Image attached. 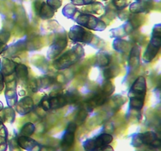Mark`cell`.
I'll return each mask as SVG.
<instances>
[{
    "label": "cell",
    "mask_w": 161,
    "mask_h": 151,
    "mask_svg": "<svg viewBox=\"0 0 161 151\" xmlns=\"http://www.w3.org/2000/svg\"><path fill=\"white\" fill-rule=\"evenodd\" d=\"M84 56V50L80 44L75 45L72 49L66 52L53 62V65L57 69H65L72 66Z\"/></svg>",
    "instance_id": "1"
},
{
    "label": "cell",
    "mask_w": 161,
    "mask_h": 151,
    "mask_svg": "<svg viewBox=\"0 0 161 151\" xmlns=\"http://www.w3.org/2000/svg\"><path fill=\"white\" fill-rule=\"evenodd\" d=\"M75 21L80 26L94 31H103L106 28V24L92 14H83L80 12L75 19Z\"/></svg>",
    "instance_id": "2"
},
{
    "label": "cell",
    "mask_w": 161,
    "mask_h": 151,
    "mask_svg": "<svg viewBox=\"0 0 161 151\" xmlns=\"http://www.w3.org/2000/svg\"><path fill=\"white\" fill-rule=\"evenodd\" d=\"M94 35L80 25H74L70 28L69 38L75 42L91 44L94 40Z\"/></svg>",
    "instance_id": "3"
},
{
    "label": "cell",
    "mask_w": 161,
    "mask_h": 151,
    "mask_svg": "<svg viewBox=\"0 0 161 151\" xmlns=\"http://www.w3.org/2000/svg\"><path fill=\"white\" fill-rule=\"evenodd\" d=\"M67 43L68 41L65 33L64 31L62 32V34L59 33L55 38L54 42L51 44L49 48L48 52H47L48 58L50 59L57 58L61 53V52L65 49V47H67Z\"/></svg>",
    "instance_id": "4"
},
{
    "label": "cell",
    "mask_w": 161,
    "mask_h": 151,
    "mask_svg": "<svg viewBox=\"0 0 161 151\" xmlns=\"http://www.w3.org/2000/svg\"><path fill=\"white\" fill-rule=\"evenodd\" d=\"M146 94V81L143 76H139L133 83L129 91L130 98L143 99L145 100Z\"/></svg>",
    "instance_id": "5"
},
{
    "label": "cell",
    "mask_w": 161,
    "mask_h": 151,
    "mask_svg": "<svg viewBox=\"0 0 161 151\" xmlns=\"http://www.w3.org/2000/svg\"><path fill=\"white\" fill-rule=\"evenodd\" d=\"M113 141V136L109 134L103 133L94 139H89L84 143L86 151H95L101 147L109 144Z\"/></svg>",
    "instance_id": "6"
},
{
    "label": "cell",
    "mask_w": 161,
    "mask_h": 151,
    "mask_svg": "<svg viewBox=\"0 0 161 151\" xmlns=\"http://www.w3.org/2000/svg\"><path fill=\"white\" fill-rule=\"evenodd\" d=\"M161 42L157 39H151L149 46L146 48V52L143 55V61L146 63L150 62L157 56V53L160 50Z\"/></svg>",
    "instance_id": "7"
},
{
    "label": "cell",
    "mask_w": 161,
    "mask_h": 151,
    "mask_svg": "<svg viewBox=\"0 0 161 151\" xmlns=\"http://www.w3.org/2000/svg\"><path fill=\"white\" fill-rule=\"evenodd\" d=\"M153 7L150 0H138L129 5V9L132 14L149 13Z\"/></svg>",
    "instance_id": "8"
},
{
    "label": "cell",
    "mask_w": 161,
    "mask_h": 151,
    "mask_svg": "<svg viewBox=\"0 0 161 151\" xmlns=\"http://www.w3.org/2000/svg\"><path fill=\"white\" fill-rule=\"evenodd\" d=\"M16 109L20 115H25L34 108V101L31 97H25L20 101H17L15 105Z\"/></svg>",
    "instance_id": "9"
},
{
    "label": "cell",
    "mask_w": 161,
    "mask_h": 151,
    "mask_svg": "<svg viewBox=\"0 0 161 151\" xmlns=\"http://www.w3.org/2000/svg\"><path fill=\"white\" fill-rule=\"evenodd\" d=\"M17 143L23 149L30 151H40V146L35 140L28 136H21L17 139Z\"/></svg>",
    "instance_id": "10"
},
{
    "label": "cell",
    "mask_w": 161,
    "mask_h": 151,
    "mask_svg": "<svg viewBox=\"0 0 161 151\" xmlns=\"http://www.w3.org/2000/svg\"><path fill=\"white\" fill-rule=\"evenodd\" d=\"M76 129V124L74 122H71L68 125L66 131L63 136L62 145L66 147H69L72 145L75 138V131Z\"/></svg>",
    "instance_id": "11"
},
{
    "label": "cell",
    "mask_w": 161,
    "mask_h": 151,
    "mask_svg": "<svg viewBox=\"0 0 161 151\" xmlns=\"http://www.w3.org/2000/svg\"><path fill=\"white\" fill-rule=\"evenodd\" d=\"M55 9L50 7L46 2H39V7L37 9V14H39V17L43 20L50 19L53 17L55 14Z\"/></svg>",
    "instance_id": "12"
},
{
    "label": "cell",
    "mask_w": 161,
    "mask_h": 151,
    "mask_svg": "<svg viewBox=\"0 0 161 151\" xmlns=\"http://www.w3.org/2000/svg\"><path fill=\"white\" fill-rule=\"evenodd\" d=\"M140 54H141V47L138 45H135L130 52L129 58V67L133 70L135 69L140 62Z\"/></svg>",
    "instance_id": "13"
},
{
    "label": "cell",
    "mask_w": 161,
    "mask_h": 151,
    "mask_svg": "<svg viewBox=\"0 0 161 151\" xmlns=\"http://www.w3.org/2000/svg\"><path fill=\"white\" fill-rule=\"evenodd\" d=\"M17 63L9 58H3L1 61V72L3 76L12 75L15 71V66Z\"/></svg>",
    "instance_id": "14"
},
{
    "label": "cell",
    "mask_w": 161,
    "mask_h": 151,
    "mask_svg": "<svg viewBox=\"0 0 161 151\" xmlns=\"http://www.w3.org/2000/svg\"><path fill=\"white\" fill-rule=\"evenodd\" d=\"M81 11L83 12V14H101L102 13H103L104 7L102 3H97V2H94V3H91V4L86 5L85 6H83L82 8Z\"/></svg>",
    "instance_id": "15"
},
{
    "label": "cell",
    "mask_w": 161,
    "mask_h": 151,
    "mask_svg": "<svg viewBox=\"0 0 161 151\" xmlns=\"http://www.w3.org/2000/svg\"><path fill=\"white\" fill-rule=\"evenodd\" d=\"M50 109H58L67 105L68 102L65 96L58 94L54 96H49Z\"/></svg>",
    "instance_id": "16"
},
{
    "label": "cell",
    "mask_w": 161,
    "mask_h": 151,
    "mask_svg": "<svg viewBox=\"0 0 161 151\" xmlns=\"http://www.w3.org/2000/svg\"><path fill=\"white\" fill-rule=\"evenodd\" d=\"M62 14L67 18L75 20V19L80 14V12L79 11L76 6L73 5L72 3H69V4H67L63 8Z\"/></svg>",
    "instance_id": "17"
},
{
    "label": "cell",
    "mask_w": 161,
    "mask_h": 151,
    "mask_svg": "<svg viewBox=\"0 0 161 151\" xmlns=\"http://www.w3.org/2000/svg\"><path fill=\"white\" fill-rule=\"evenodd\" d=\"M113 49L117 52L120 53H125L130 50V43L127 41L124 40L123 39L116 38L114 40L113 44Z\"/></svg>",
    "instance_id": "18"
},
{
    "label": "cell",
    "mask_w": 161,
    "mask_h": 151,
    "mask_svg": "<svg viewBox=\"0 0 161 151\" xmlns=\"http://www.w3.org/2000/svg\"><path fill=\"white\" fill-rule=\"evenodd\" d=\"M5 96H6V102L9 107L15 106L17 102V90L13 88H6L5 91Z\"/></svg>",
    "instance_id": "19"
},
{
    "label": "cell",
    "mask_w": 161,
    "mask_h": 151,
    "mask_svg": "<svg viewBox=\"0 0 161 151\" xmlns=\"http://www.w3.org/2000/svg\"><path fill=\"white\" fill-rule=\"evenodd\" d=\"M15 73L17 78L20 79L21 80H25L28 79V68L23 64L20 63H17L15 66Z\"/></svg>",
    "instance_id": "20"
},
{
    "label": "cell",
    "mask_w": 161,
    "mask_h": 151,
    "mask_svg": "<svg viewBox=\"0 0 161 151\" xmlns=\"http://www.w3.org/2000/svg\"><path fill=\"white\" fill-rule=\"evenodd\" d=\"M96 63L99 67H106L110 63V56L105 52H99L97 53Z\"/></svg>",
    "instance_id": "21"
},
{
    "label": "cell",
    "mask_w": 161,
    "mask_h": 151,
    "mask_svg": "<svg viewBox=\"0 0 161 151\" xmlns=\"http://www.w3.org/2000/svg\"><path fill=\"white\" fill-rule=\"evenodd\" d=\"M53 78L50 76H43V77H39V79L36 80L38 84V87L39 88H47L50 87L52 83H53Z\"/></svg>",
    "instance_id": "22"
},
{
    "label": "cell",
    "mask_w": 161,
    "mask_h": 151,
    "mask_svg": "<svg viewBox=\"0 0 161 151\" xmlns=\"http://www.w3.org/2000/svg\"><path fill=\"white\" fill-rule=\"evenodd\" d=\"M3 115H4V120H6L8 122H14L15 119V112L13 109L12 107H6V108L3 109Z\"/></svg>",
    "instance_id": "23"
},
{
    "label": "cell",
    "mask_w": 161,
    "mask_h": 151,
    "mask_svg": "<svg viewBox=\"0 0 161 151\" xmlns=\"http://www.w3.org/2000/svg\"><path fill=\"white\" fill-rule=\"evenodd\" d=\"M119 73V69L117 66H112L111 68L105 69L104 70V76L105 79H110L111 77L116 76Z\"/></svg>",
    "instance_id": "24"
},
{
    "label": "cell",
    "mask_w": 161,
    "mask_h": 151,
    "mask_svg": "<svg viewBox=\"0 0 161 151\" xmlns=\"http://www.w3.org/2000/svg\"><path fill=\"white\" fill-rule=\"evenodd\" d=\"M113 3L116 9L121 10L130 4V0H113Z\"/></svg>",
    "instance_id": "25"
},
{
    "label": "cell",
    "mask_w": 161,
    "mask_h": 151,
    "mask_svg": "<svg viewBox=\"0 0 161 151\" xmlns=\"http://www.w3.org/2000/svg\"><path fill=\"white\" fill-rule=\"evenodd\" d=\"M35 126L33 125L31 123H28V124H25L21 129V134L23 135V136H29L31 134H33L35 131Z\"/></svg>",
    "instance_id": "26"
},
{
    "label": "cell",
    "mask_w": 161,
    "mask_h": 151,
    "mask_svg": "<svg viewBox=\"0 0 161 151\" xmlns=\"http://www.w3.org/2000/svg\"><path fill=\"white\" fill-rule=\"evenodd\" d=\"M39 106L41 109L44 110V111H48L49 109H50V101H49V96H44L42 98V100L39 102Z\"/></svg>",
    "instance_id": "27"
},
{
    "label": "cell",
    "mask_w": 161,
    "mask_h": 151,
    "mask_svg": "<svg viewBox=\"0 0 161 151\" xmlns=\"http://www.w3.org/2000/svg\"><path fill=\"white\" fill-rule=\"evenodd\" d=\"M114 91V87L112 84L111 82L107 81V83H105L103 85V88H102V93L105 94V95H108V94H112Z\"/></svg>",
    "instance_id": "28"
},
{
    "label": "cell",
    "mask_w": 161,
    "mask_h": 151,
    "mask_svg": "<svg viewBox=\"0 0 161 151\" xmlns=\"http://www.w3.org/2000/svg\"><path fill=\"white\" fill-rule=\"evenodd\" d=\"M46 3H47L50 7L53 8V9H55V10H57L58 8L61 7V4H62L61 0H47Z\"/></svg>",
    "instance_id": "29"
},
{
    "label": "cell",
    "mask_w": 161,
    "mask_h": 151,
    "mask_svg": "<svg viewBox=\"0 0 161 151\" xmlns=\"http://www.w3.org/2000/svg\"><path fill=\"white\" fill-rule=\"evenodd\" d=\"M71 2L75 6H86L96 2V0H71Z\"/></svg>",
    "instance_id": "30"
},
{
    "label": "cell",
    "mask_w": 161,
    "mask_h": 151,
    "mask_svg": "<svg viewBox=\"0 0 161 151\" xmlns=\"http://www.w3.org/2000/svg\"><path fill=\"white\" fill-rule=\"evenodd\" d=\"M86 115H87V113L85 109H81L80 112H79L78 115L76 116V120L78 121L79 123L83 122V120H85V118L86 117Z\"/></svg>",
    "instance_id": "31"
},
{
    "label": "cell",
    "mask_w": 161,
    "mask_h": 151,
    "mask_svg": "<svg viewBox=\"0 0 161 151\" xmlns=\"http://www.w3.org/2000/svg\"><path fill=\"white\" fill-rule=\"evenodd\" d=\"M29 87L31 91H33L34 92L37 91L39 90V87H38V84H37V81L36 80H30L29 81Z\"/></svg>",
    "instance_id": "32"
},
{
    "label": "cell",
    "mask_w": 161,
    "mask_h": 151,
    "mask_svg": "<svg viewBox=\"0 0 161 151\" xmlns=\"http://www.w3.org/2000/svg\"><path fill=\"white\" fill-rule=\"evenodd\" d=\"M6 138L0 137V151H5L6 149Z\"/></svg>",
    "instance_id": "33"
},
{
    "label": "cell",
    "mask_w": 161,
    "mask_h": 151,
    "mask_svg": "<svg viewBox=\"0 0 161 151\" xmlns=\"http://www.w3.org/2000/svg\"><path fill=\"white\" fill-rule=\"evenodd\" d=\"M4 88V76L0 72V91Z\"/></svg>",
    "instance_id": "34"
},
{
    "label": "cell",
    "mask_w": 161,
    "mask_h": 151,
    "mask_svg": "<svg viewBox=\"0 0 161 151\" xmlns=\"http://www.w3.org/2000/svg\"><path fill=\"white\" fill-rule=\"evenodd\" d=\"M6 49H7V46L5 43H3V42H0V54H1V53H3V51H5Z\"/></svg>",
    "instance_id": "35"
},
{
    "label": "cell",
    "mask_w": 161,
    "mask_h": 151,
    "mask_svg": "<svg viewBox=\"0 0 161 151\" xmlns=\"http://www.w3.org/2000/svg\"><path fill=\"white\" fill-rule=\"evenodd\" d=\"M104 1H107V0H104Z\"/></svg>",
    "instance_id": "36"
},
{
    "label": "cell",
    "mask_w": 161,
    "mask_h": 151,
    "mask_svg": "<svg viewBox=\"0 0 161 151\" xmlns=\"http://www.w3.org/2000/svg\"><path fill=\"white\" fill-rule=\"evenodd\" d=\"M136 1H138V0H136Z\"/></svg>",
    "instance_id": "37"
}]
</instances>
